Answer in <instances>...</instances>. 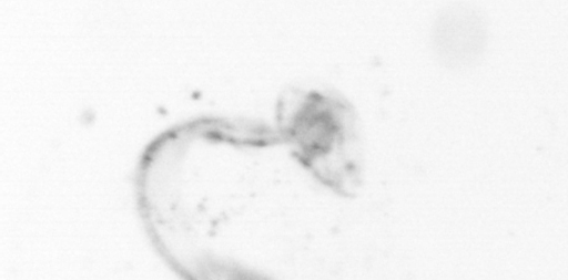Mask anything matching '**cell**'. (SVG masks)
I'll list each match as a JSON object with an SVG mask.
<instances>
[{"mask_svg":"<svg viewBox=\"0 0 568 280\" xmlns=\"http://www.w3.org/2000/svg\"><path fill=\"white\" fill-rule=\"evenodd\" d=\"M444 58L466 62L479 52L484 42V25L473 13H449L444 15L443 28Z\"/></svg>","mask_w":568,"mask_h":280,"instance_id":"cell-1","label":"cell"}]
</instances>
